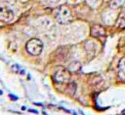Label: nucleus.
<instances>
[{
	"mask_svg": "<svg viewBox=\"0 0 125 115\" xmlns=\"http://www.w3.org/2000/svg\"><path fill=\"white\" fill-rule=\"evenodd\" d=\"M88 2H89V4H90L91 6L95 7V6L99 5V3L101 2V0H88Z\"/></svg>",
	"mask_w": 125,
	"mask_h": 115,
	"instance_id": "ddd939ff",
	"label": "nucleus"
},
{
	"mask_svg": "<svg viewBox=\"0 0 125 115\" xmlns=\"http://www.w3.org/2000/svg\"><path fill=\"white\" fill-rule=\"evenodd\" d=\"M118 75L120 78H125V57H123L118 62Z\"/></svg>",
	"mask_w": 125,
	"mask_h": 115,
	"instance_id": "1a4fd4ad",
	"label": "nucleus"
},
{
	"mask_svg": "<svg viewBox=\"0 0 125 115\" xmlns=\"http://www.w3.org/2000/svg\"><path fill=\"white\" fill-rule=\"evenodd\" d=\"M123 3H124V0H111L109 3V7L111 9H118L123 5Z\"/></svg>",
	"mask_w": 125,
	"mask_h": 115,
	"instance_id": "9b49d317",
	"label": "nucleus"
},
{
	"mask_svg": "<svg viewBox=\"0 0 125 115\" xmlns=\"http://www.w3.org/2000/svg\"><path fill=\"white\" fill-rule=\"evenodd\" d=\"M116 26L119 29H125V12H121L116 19Z\"/></svg>",
	"mask_w": 125,
	"mask_h": 115,
	"instance_id": "6e6552de",
	"label": "nucleus"
},
{
	"mask_svg": "<svg viewBox=\"0 0 125 115\" xmlns=\"http://www.w3.org/2000/svg\"><path fill=\"white\" fill-rule=\"evenodd\" d=\"M90 35L94 38L104 37L105 35V29L101 24H93L90 29Z\"/></svg>",
	"mask_w": 125,
	"mask_h": 115,
	"instance_id": "39448f33",
	"label": "nucleus"
},
{
	"mask_svg": "<svg viewBox=\"0 0 125 115\" xmlns=\"http://www.w3.org/2000/svg\"><path fill=\"white\" fill-rule=\"evenodd\" d=\"M91 84H92V86H94L95 88L101 89V88L104 86V80H103L100 76H96V77L93 78V81L91 82Z\"/></svg>",
	"mask_w": 125,
	"mask_h": 115,
	"instance_id": "9d476101",
	"label": "nucleus"
},
{
	"mask_svg": "<svg viewBox=\"0 0 125 115\" xmlns=\"http://www.w3.org/2000/svg\"><path fill=\"white\" fill-rule=\"evenodd\" d=\"M14 19V12L7 8V7H3L0 9V21L3 22H10L12 21Z\"/></svg>",
	"mask_w": 125,
	"mask_h": 115,
	"instance_id": "20e7f679",
	"label": "nucleus"
},
{
	"mask_svg": "<svg viewBox=\"0 0 125 115\" xmlns=\"http://www.w3.org/2000/svg\"><path fill=\"white\" fill-rule=\"evenodd\" d=\"M38 26H40L44 30H48L53 27V21L48 18H41L38 19Z\"/></svg>",
	"mask_w": 125,
	"mask_h": 115,
	"instance_id": "0eeeda50",
	"label": "nucleus"
},
{
	"mask_svg": "<svg viewBox=\"0 0 125 115\" xmlns=\"http://www.w3.org/2000/svg\"><path fill=\"white\" fill-rule=\"evenodd\" d=\"M53 77L57 83H66L70 80V70L62 66H57L54 70Z\"/></svg>",
	"mask_w": 125,
	"mask_h": 115,
	"instance_id": "7ed1b4c3",
	"label": "nucleus"
},
{
	"mask_svg": "<svg viewBox=\"0 0 125 115\" xmlns=\"http://www.w3.org/2000/svg\"><path fill=\"white\" fill-rule=\"evenodd\" d=\"M25 49L27 53H29L32 56H38L41 54L42 49H43V43L41 40L37 38H31L30 40L27 41L25 45Z\"/></svg>",
	"mask_w": 125,
	"mask_h": 115,
	"instance_id": "f03ea898",
	"label": "nucleus"
},
{
	"mask_svg": "<svg viewBox=\"0 0 125 115\" xmlns=\"http://www.w3.org/2000/svg\"><path fill=\"white\" fill-rule=\"evenodd\" d=\"M98 47H99V44L93 40H88L86 43H85V50L87 52L88 55H91V58L95 57L98 53Z\"/></svg>",
	"mask_w": 125,
	"mask_h": 115,
	"instance_id": "423d86ee",
	"label": "nucleus"
},
{
	"mask_svg": "<svg viewBox=\"0 0 125 115\" xmlns=\"http://www.w3.org/2000/svg\"><path fill=\"white\" fill-rule=\"evenodd\" d=\"M54 17H55L56 20L59 23H62V24L68 23L72 19V15H71V12H70L69 8L64 6V5L63 6H60V7L55 9Z\"/></svg>",
	"mask_w": 125,
	"mask_h": 115,
	"instance_id": "f257e3e1",
	"label": "nucleus"
},
{
	"mask_svg": "<svg viewBox=\"0 0 125 115\" xmlns=\"http://www.w3.org/2000/svg\"><path fill=\"white\" fill-rule=\"evenodd\" d=\"M66 92L68 93V95L70 96H73L76 92V84L74 82H71V83H68L67 85V88H66Z\"/></svg>",
	"mask_w": 125,
	"mask_h": 115,
	"instance_id": "f8f14e48",
	"label": "nucleus"
},
{
	"mask_svg": "<svg viewBox=\"0 0 125 115\" xmlns=\"http://www.w3.org/2000/svg\"><path fill=\"white\" fill-rule=\"evenodd\" d=\"M10 97H11V98H13V100H17V99H18V97H17V96H13V95H10Z\"/></svg>",
	"mask_w": 125,
	"mask_h": 115,
	"instance_id": "dca6fc26",
	"label": "nucleus"
},
{
	"mask_svg": "<svg viewBox=\"0 0 125 115\" xmlns=\"http://www.w3.org/2000/svg\"><path fill=\"white\" fill-rule=\"evenodd\" d=\"M0 95H2V91L1 90H0Z\"/></svg>",
	"mask_w": 125,
	"mask_h": 115,
	"instance_id": "f3484780",
	"label": "nucleus"
},
{
	"mask_svg": "<svg viewBox=\"0 0 125 115\" xmlns=\"http://www.w3.org/2000/svg\"><path fill=\"white\" fill-rule=\"evenodd\" d=\"M13 70H15V71L19 72V70H20V67H19V65H18V64H15V65H13Z\"/></svg>",
	"mask_w": 125,
	"mask_h": 115,
	"instance_id": "2eb2a0df",
	"label": "nucleus"
},
{
	"mask_svg": "<svg viewBox=\"0 0 125 115\" xmlns=\"http://www.w3.org/2000/svg\"><path fill=\"white\" fill-rule=\"evenodd\" d=\"M44 1L50 5H54V4H57L58 2H60V0H44Z\"/></svg>",
	"mask_w": 125,
	"mask_h": 115,
	"instance_id": "4468645a",
	"label": "nucleus"
}]
</instances>
